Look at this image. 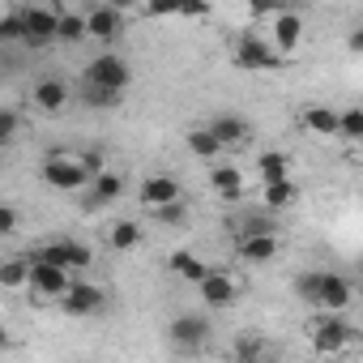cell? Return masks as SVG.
Segmentation results:
<instances>
[{
	"instance_id": "obj_5",
	"label": "cell",
	"mask_w": 363,
	"mask_h": 363,
	"mask_svg": "<svg viewBox=\"0 0 363 363\" xmlns=\"http://www.w3.org/2000/svg\"><path fill=\"white\" fill-rule=\"evenodd\" d=\"M235 65L244 69V73H274V69H282L286 60L274 52V43H265L261 35H244L240 39V48H235Z\"/></svg>"
},
{
	"instance_id": "obj_20",
	"label": "cell",
	"mask_w": 363,
	"mask_h": 363,
	"mask_svg": "<svg viewBox=\"0 0 363 363\" xmlns=\"http://www.w3.org/2000/svg\"><path fill=\"white\" fill-rule=\"evenodd\" d=\"M261 201L269 210H286L299 201V184H295V175H282V179H269V184H261Z\"/></svg>"
},
{
	"instance_id": "obj_15",
	"label": "cell",
	"mask_w": 363,
	"mask_h": 363,
	"mask_svg": "<svg viewBox=\"0 0 363 363\" xmlns=\"http://www.w3.org/2000/svg\"><path fill=\"white\" fill-rule=\"evenodd\" d=\"M175 197H184V189H179V179H175V175H145V179H141V189H137V201H141L145 210L167 206V201H175Z\"/></svg>"
},
{
	"instance_id": "obj_29",
	"label": "cell",
	"mask_w": 363,
	"mask_h": 363,
	"mask_svg": "<svg viewBox=\"0 0 363 363\" xmlns=\"http://www.w3.org/2000/svg\"><path fill=\"white\" fill-rule=\"evenodd\" d=\"M86 39V18L82 13H60L56 18V43H82Z\"/></svg>"
},
{
	"instance_id": "obj_11",
	"label": "cell",
	"mask_w": 363,
	"mask_h": 363,
	"mask_svg": "<svg viewBox=\"0 0 363 363\" xmlns=\"http://www.w3.org/2000/svg\"><path fill=\"white\" fill-rule=\"evenodd\" d=\"M90 193L82 197V210H103V206H111V201H120L124 197V175L120 171H99V175H90V184H86Z\"/></svg>"
},
{
	"instance_id": "obj_28",
	"label": "cell",
	"mask_w": 363,
	"mask_h": 363,
	"mask_svg": "<svg viewBox=\"0 0 363 363\" xmlns=\"http://www.w3.org/2000/svg\"><path fill=\"white\" fill-rule=\"evenodd\" d=\"M150 218H154L158 227H184V223H189V206H184V197H175V201H167V206H154Z\"/></svg>"
},
{
	"instance_id": "obj_41",
	"label": "cell",
	"mask_w": 363,
	"mask_h": 363,
	"mask_svg": "<svg viewBox=\"0 0 363 363\" xmlns=\"http://www.w3.org/2000/svg\"><path fill=\"white\" fill-rule=\"evenodd\" d=\"M111 9H120V13H128V9H137V0H107Z\"/></svg>"
},
{
	"instance_id": "obj_14",
	"label": "cell",
	"mask_w": 363,
	"mask_h": 363,
	"mask_svg": "<svg viewBox=\"0 0 363 363\" xmlns=\"http://www.w3.org/2000/svg\"><path fill=\"white\" fill-rule=\"evenodd\" d=\"M197 291H201L206 308H231V303L240 299V282H235L231 274H223V269H210V274L197 282Z\"/></svg>"
},
{
	"instance_id": "obj_19",
	"label": "cell",
	"mask_w": 363,
	"mask_h": 363,
	"mask_svg": "<svg viewBox=\"0 0 363 363\" xmlns=\"http://www.w3.org/2000/svg\"><path fill=\"white\" fill-rule=\"evenodd\" d=\"M210 133L218 137L223 150H235V145L248 141V120H244V116H214V120H210Z\"/></svg>"
},
{
	"instance_id": "obj_9",
	"label": "cell",
	"mask_w": 363,
	"mask_h": 363,
	"mask_svg": "<svg viewBox=\"0 0 363 363\" xmlns=\"http://www.w3.org/2000/svg\"><path fill=\"white\" fill-rule=\"evenodd\" d=\"M103 303H107V291L94 282H69L60 295V308L69 316H94V312H103Z\"/></svg>"
},
{
	"instance_id": "obj_21",
	"label": "cell",
	"mask_w": 363,
	"mask_h": 363,
	"mask_svg": "<svg viewBox=\"0 0 363 363\" xmlns=\"http://www.w3.org/2000/svg\"><path fill=\"white\" fill-rule=\"evenodd\" d=\"M299 124L312 137H337V111L333 107H303L299 111Z\"/></svg>"
},
{
	"instance_id": "obj_4",
	"label": "cell",
	"mask_w": 363,
	"mask_h": 363,
	"mask_svg": "<svg viewBox=\"0 0 363 363\" xmlns=\"http://www.w3.org/2000/svg\"><path fill=\"white\" fill-rule=\"evenodd\" d=\"M210 333H214V325H210V316H201V312H179V316L167 325V342H171L179 354L206 350Z\"/></svg>"
},
{
	"instance_id": "obj_6",
	"label": "cell",
	"mask_w": 363,
	"mask_h": 363,
	"mask_svg": "<svg viewBox=\"0 0 363 363\" xmlns=\"http://www.w3.org/2000/svg\"><path fill=\"white\" fill-rule=\"evenodd\" d=\"M86 82H90V86H107V90H128V86H133V69H128L124 56L103 52V56H94V60L86 65Z\"/></svg>"
},
{
	"instance_id": "obj_30",
	"label": "cell",
	"mask_w": 363,
	"mask_h": 363,
	"mask_svg": "<svg viewBox=\"0 0 363 363\" xmlns=\"http://www.w3.org/2000/svg\"><path fill=\"white\" fill-rule=\"evenodd\" d=\"M22 35H26V26H22V9L13 5V9L0 13V43H22Z\"/></svg>"
},
{
	"instance_id": "obj_38",
	"label": "cell",
	"mask_w": 363,
	"mask_h": 363,
	"mask_svg": "<svg viewBox=\"0 0 363 363\" xmlns=\"http://www.w3.org/2000/svg\"><path fill=\"white\" fill-rule=\"evenodd\" d=\"M145 18H175V0H145Z\"/></svg>"
},
{
	"instance_id": "obj_10",
	"label": "cell",
	"mask_w": 363,
	"mask_h": 363,
	"mask_svg": "<svg viewBox=\"0 0 363 363\" xmlns=\"http://www.w3.org/2000/svg\"><path fill=\"white\" fill-rule=\"evenodd\" d=\"M86 18V39H99V43H116L120 35H124V18L128 13H120V9H111L107 5V0H103V5L99 9H90V13H82Z\"/></svg>"
},
{
	"instance_id": "obj_22",
	"label": "cell",
	"mask_w": 363,
	"mask_h": 363,
	"mask_svg": "<svg viewBox=\"0 0 363 363\" xmlns=\"http://www.w3.org/2000/svg\"><path fill=\"white\" fill-rule=\"evenodd\" d=\"M30 261H35L30 252L0 261V286H5V291H22V286H30Z\"/></svg>"
},
{
	"instance_id": "obj_3",
	"label": "cell",
	"mask_w": 363,
	"mask_h": 363,
	"mask_svg": "<svg viewBox=\"0 0 363 363\" xmlns=\"http://www.w3.org/2000/svg\"><path fill=\"white\" fill-rule=\"evenodd\" d=\"M43 179H48L56 193H82V189L90 184V175L82 171L77 154H69V150H52V154L43 158Z\"/></svg>"
},
{
	"instance_id": "obj_8",
	"label": "cell",
	"mask_w": 363,
	"mask_h": 363,
	"mask_svg": "<svg viewBox=\"0 0 363 363\" xmlns=\"http://www.w3.org/2000/svg\"><path fill=\"white\" fill-rule=\"evenodd\" d=\"M35 257V252H30ZM65 286H69V269L65 265H56V261H30V291L39 295V299H60L65 295Z\"/></svg>"
},
{
	"instance_id": "obj_12",
	"label": "cell",
	"mask_w": 363,
	"mask_h": 363,
	"mask_svg": "<svg viewBox=\"0 0 363 363\" xmlns=\"http://www.w3.org/2000/svg\"><path fill=\"white\" fill-rule=\"evenodd\" d=\"M269 26H274V52H278L282 60H291V56H295V48H299V39H303L299 9H278V13L269 18Z\"/></svg>"
},
{
	"instance_id": "obj_1",
	"label": "cell",
	"mask_w": 363,
	"mask_h": 363,
	"mask_svg": "<svg viewBox=\"0 0 363 363\" xmlns=\"http://www.w3.org/2000/svg\"><path fill=\"white\" fill-rule=\"evenodd\" d=\"M18 9H22V26H26V35H22L26 48L56 43V18L65 13L60 5H52V0H26V5H18Z\"/></svg>"
},
{
	"instance_id": "obj_13",
	"label": "cell",
	"mask_w": 363,
	"mask_h": 363,
	"mask_svg": "<svg viewBox=\"0 0 363 363\" xmlns=\"http://www.w3.org/2000/svg\"><path fill=\"white\" fill-rule=\"evenodd\" d=\"M35 257H39V261H56V265H65V269H86V265L94 261V252H90L86 244H77V240H52V244L35 248Z\"/></svg>"
},
{
	"instance_id": "obj_27",
	"label": "cell",
	"mask_w": 363,
	"mask_h": 363,
	"mask_svg": "<svg viewBox=\"0 0 363 363\" xmlns=\"http://www.w3.org/2000/svg\"><path fill=\"white\" fill-rule=\"evenodd\" d=\"M171 269L184 278V282H201V278L210 274V265H206L197 252H171Z\"/></svg>"
},
{
	"instance_id": "obj_40",
	"label": "cell",
	"mask_w": 363,
	"mask_h": 363,
	"mask_svg": "<svg viewBox=\"0 0 363 363\" xmlns=\"http://www.w3.org/2000/svg\"><path fill=\"white\" fill-rule=\"evenodd\" d=\"M346 48H350V52H354V56H359V52H363V30H359V26H354V30H350V39H346Z\"/></svg>"
},
{
	"instance_id": "obj_37",
	"label": "cell",
	"mask_w": 363,
	"mask_h": 363,
	"mask_svg": "<svg viewBox=\"0 0 363 363\" xmlns=\"http://www.w3.org/2000/svg\"><path fill=\"white\" fill-rule=\"evenodd\" d=\"M282 9V0H248V18H274Z\"/></svg>"
},
{
	"instance_id": "obj_39",
	"label": "cell",
	"mask_w": 363,
	"mask_h": 363,
	"mask_svg": "<svg viewBox=\"0 0 363 363\" xmlns=\"http://www.w3.org/2000/svg\"><path fill=\"white\" fill-rule=\"evenodd\" d=\"M265 354V342L261 337H244L240 346H235V359H261Z\"/></svg>"
},
{
	"instance_id": "obj_24",
	"label": "cell",
	"mask_w": 363,
	"mask_h": 363,
	"mask_svg": "<svg viewBox=\"0 0 363 363\" xmlns=\"http://www.w3.org/2000/svg\"><path fill=\"white\" fill-rule=\"evenodd\" d=\"M141 240H145V227H141V223H133V218H120V223H111V235H107V244H111L116 252H133Z\"/></svg>"
},
{
	"instance_id": "obj_23",
	"label": "cell",
	"mask_w": 363,
	"mask_h": 363,
	"mask_svg": "<svg viewBox=\"0 0 363 363\" xmlns=\"http://www.w3.org/2000/svg\"><path fill=\"white\" fill-rule=\"evenodd\" d=\"M189 150H193V158H206V162L223 158V145H218V137L210 133V124H193V128H189Z\"/></svg>"
},
{
	"instance_id": "obj_25",
	"label": "cell",
	"mask_w": 363,
	"mask_h": 363,
	"mask_svg": "<svg viewBox=\"0 0 363 363\" xmlns=\"http://www.w3.org/2000/svg\"><path fill=\"white\" fill-rule=\"evenodd\" d=\"M257 175H261V184L282 179V175H291V158L282 150H265V154H257Z\"/></svg>"
},
{
	"instance_id": "obj_31",
	"label": "cell",
	"mask_w": 363,
	"mask_h": 363,
	"mask_svg": "<svg viewBox=\"0 0 363 363\" xmlns=\"http://www.w3.org/2000/svg\"><path fill=\"white\" fill-rule=\"evenodd\" d=\"M337 137H346V141H359L363 137V111L359 107L337 111Z\"/></svg>"
},
{
	"instance_id": "obj_16",
	"label": "cell",
	"mask_w": 363,
	"mask_h": 363,
	"mask_svg": "<svg viewBox=\"0 0 363 363\" xmlns=\"http://www.w3.org/2000/svg\"><path fill=\"white\" fill-rule=\"evenodd\" d=\"M210 184H214V193L223 197V201H240L244 197V171L240 167H231V162H214L210 167Z\"/></svg>"
},
{
	"instance_id": "obj_2",
	"label": "cell",
	"mask_w": 363,
	"mask_h": 363,
	"mask_svg": "<svg viewBox=\"0 0 363 363\" xmlns=\"http://www.w3.org/2000/svg\"><path fill=\"white\" fill-rule=\"evenodd\" d=\"M308 333H312L316 354H342V350L354 342V325H350L342 312H325V308H320V316L308 325Z\"/></svg>"
},
{
	"instance_id": "obj_34",
	"label": "cell",
	"mask_w": 363,
	"mask_h": 363,
	"mask_svg": "<svg viewBox=\"0 0 363 363\" xmlns=\"http://www.w3.org/2000/svg\"><path fill=\"white\" fill-rule=\"evenodd\" d=\"M316 282H320V269H312V274H299V278H295V295H299L303 303H312V308H316Z\"/></svg>"
},
{
	"instance_id": "obj_35",
	"label": "cell",
	"mask_w": 363,
	"mask_h": 363,
	"mask_svg": "<svg viewBox=\"0 0 363 363\" xmlns=\"http://www.w3.org/2000/svg\"><path fill=\"white\" fill-rule=\"evenodd\" d=\"M22 227V214L13 210V206H0V240H5V235H13Z\"/></svg>"
},
{
	"instance_id": "obj_18",
	"label": "cell",
	"mask_w": 363,
	"mask_h": 363,
	"mask_svg": "<svg viewBox=\"0 0 363 363\" xmlns=\"http://www.w3.org/2000/svg\"><path fill=\"white\" fill-rule=\"evenodd\" d=\"M240 257L252 261V265L278 261V235H274V231H252V235H244V240H240Z\"/></svg>"
},
{
	"instance_id": "obj_42",
	"label": "cell",
	"mask_w": 363,
	"mask_h": 363,
	"mask_svg": "<svg viewBox=\"0 0 363 363\" xmlns=\"http://www.w3.org/2000/svg\"><path fill=\"white\" fill-rule=\"evenodd\" d=\"M308 0H282V9H303Z\"/></svg>"
},
{
	"instance_id": "obj_17",
	"label": "cell",
	"mask_w": 363,
	"mask_h": 363,
	"mask_svg": "<svg viewBox=\"0 0 363 363\" xmlns=\"http://www.w3.org/2000/svg\"><path fill=\"white\" fill-rule=\"evenodd\" d=\"M69 99H73V90H69L60 77H43V82L35 86V107H39L43 116H56V111H65V107H69Z\"/></svg>"
},
{
	"instance_id": "obj_7",
	"label": "cell",
	"mask_w": 363,
	"mask_h": 363,
	"mask_svg": "<svg viewBox=\"0 0 363 363\" xmlns=\"http://www.w3.org/2000/svg\"><path fill=\"white\" fill-rule=\"evenodd\" d=\"M354 299V282L346 274H333V269H320V282H316V308L325 312H346Z\"/></svg>"
},
{
	"instance_id": "obj_43",
	"label": "cell",
	"mask_w": 363,
	"mask_h": 363,
	"mask_svg": "<svg viewBox=\"0 0 363 363\" xmlns=\"http://www.w3.org/2000/svg\"><path fill=\"white\" fill-rule=\"evenodd\" d=\"M5 346H9V329H5V325H0V350H5Z\"/></svg>"
},
{
	"instance_id": "obj_32",
	"label": "cell",
	"mask_w": 363,
	"mask_h": 363,
	"mask_svg": "<svg viewBox=\"0 0 363 363\" xmlns=\"http://www.w3.org/2000/svg\"><path fill=\"white\" fill-rule=\"evenodd\" d=\"M18 133H22V116L13 107H0V150H5Z\"/></svg>"
},
{
	"instance_id": "obj_33",
	"label": "cell",
	"mask_w": 363,
	"mask_h": 363,
	"mask_svg": "<svg viewBox=\"0 0 363 363\" xmlns=\"http://www.w3.org/2000/svg\"><path fill=\"white\" fill-rule=\"evenodd\" d=\"M175 18H189V22L210 18V0H175Z\"/></svg>"
},
{
	"instance_id": "obj_36",
	"label": "cell",
	"mask_w": 363,
	"mask_h": 363,
	"mask_svg": "<svg viewBox=\"0 0 363 363\" xmlns=\"http://www.w3.org/2000/svg\"><path fill=\"white\" fill-rule=\"evenodd\" d=\"M77 162H82V171H86V175H99V171L107 167L103 150H86V154H77Z\"/></svg>"
},
{
	"instance_id": "obj_26",
	"label": "cell",
	"mask_w": 363,
	"mask_h": 363,
	"mask_svg": "<svg viewBox=\"0 0 363 363\" xmlns=\"http://www.w3.org/2000/svg\"><path fill=\"white\" fill-rule=\"evenodd\" d=\"M82 103L90 107V111H111V107H120L124 103V90H107V86H82Z\"/></svg>"
}]
</instances>
